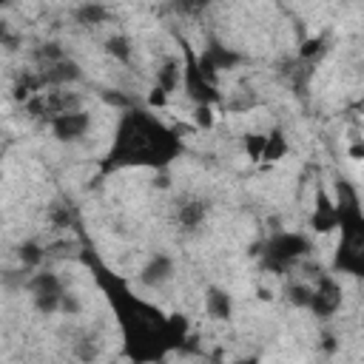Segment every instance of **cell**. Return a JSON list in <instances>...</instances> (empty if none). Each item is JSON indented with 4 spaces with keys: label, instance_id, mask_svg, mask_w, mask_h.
Instances as JSON below:
<instances>
[{
    "label": "cell",
    "instance_id": "52a82bcc",
    "mask_svg": "<svg viewBox=\"0 0 364 364\" xmlns=\"http://www.w3.org/2000/svg\"><path fill=\"white\" fill-rule=\"evenodd\" d=\"M341 284L333 273H321L316 276V282L310 284V299H307V307L316 318H333L338 310H341Z\"/></svg>",
    "mask_w": 364,
    "mask_h": 364
},
{
    "label": "cell",
    "instance_id": "83f0119b",
    "mask_svg": "<svg viewBox=\"0 0 364 364\" xmlns=\"http://www.w3.org/2000/svg\"><path fill=\"white\" fill-rule=\"evenodd\" d=\"M94 338H82L80 344H77V355L80 358H97V344H91Z\"/></svg>",
    "mask_w": 364,
    "mask_h": 364
},
{
    "label": "cell",
    "instance_id": "d6986e66",
    "mask_svg": "<svg viewBox=\"0 0 364 364\" xmlns=\"http://www.w3.org/2000/svg\"><path fill=\"white\" fill-rule=\"evenodd\" d=\"M105 54L114 57L117 63H131V57H134L131 37H125V34H111V37L105 40Z\"/></svg>",
    "mask_w": 364,
    "mask_h": 364
},
{
    "label": "cell",
    "instance_id": "30bf717a",
    "mask_svg": "<svg viewBox=\"0 0 364 364\" xmlns=\"http://www.w3.org/2000/svg\"><path fill=\"white\" fill-rule=\"evenodd\" d=\"M37 77L43 82V88H71L82 80V68L77 60H71L68 54L48 63V65H37Z\"/></svg>",
    "mask_w": 364,
    "mask_h": 364
},
{
    "label": "cell",
    "instance_id": "277c9868",
    "mask_svg": "<svg viewBox=\"0 0 364 364\" xmlns=\"http://www.w3.org/2000/svg\"><path fill=\"white\" fill-rule=\"evenodd\" d=\"M71 108H82V97L74 88H40L31 100H26L28 117L40 122H48L51 117L71 111Z\"/></svg>",
    "mask_w": 364,
    "mask_h": 364
},
{
    "label": "cell",
    "instance_id": "5b68a950",
    "mask_svg": "<svg viewBox=\"0 0 364 364\" xmlns=\"http://www.w3.org/2000/svg\"><path fill=\"white\" fill-rule=\"evenodd\" d=\"M26 290L31 296V304L37 313L43 316H54L60 313V304H63V296L68 293L63 279L54 273V270H37L31 279H26Z\"/></svg>",
    "mask_w": 364,
    "mask_h": 364
},
{
    "label": "cell",
    "instance_id": "7a4b0ae2",
    "mask_svg": "<svg viewBox=\"0 0 364 364\" xmlns=\"http://www.w3.org/2000/svg\"><path fill=\"white\" fill-rule=\"evenodd\" d=\"M185 151L182 134L162 122L151 108L128 105L122 108L111 145L100 162L102 173L125 171V168H148V171H168Z\"/></svg>",
    "mask_w": 364,
    "mask_h": 364
},
{
    "label": "cell",
    "instance_id": "2e32d148",
    "mask_svg": "<svg viewBox=\"0 0 364 364\" xmlns=\"http://www.w3.org/2000/svg\"><path fill=\"white\" fill-rule=\"evenodd\" d=\"M108 20H111L108 6H102V3H97V0H88V3H82V6L74 9V23L82 26V28H100V26H105Z\"/></svg>",
    "mask_w": 364,
    "mask_h": 364
},
{
    "label": "cell",
    "instance_id": "5bb4252c",
    "mask_svg": "<svg viewBox=\"0 0 364 364\" xmlns=\"http://www.w3.org/2000/svg\"><path fill=\"white\" fill-rule=\"evenodd\" d=\"M154 85H156L159 91H165L168 97H171L173 91H179V85H182V63H179L176 57H165V60L159 63V68H156Z\"/></svg>",
    "mask_w": 364,
    "mask_h": 364
},
{
    "label": "cell",
    "instance_id": "ffe728a7",
    "mask_svg": "<svg viewBox=\"0 0 364 364\" xmlns=\"http://www.w3.org/2000/svg\"><path fill=\"white\" fill-rule=\"evenodd\" d=\"M17 259H20L26 267H40V264H43V259H46V247H43L40 242L28 239V242L17 245Z\"/></svg>",
    "mask_w": 364,
    "mask_h": 364
},
{
    "label": "cell",
    "instance_id": "8fae6325",
    "mask_svg": "<svg viewBox=\"0 0 364 364\" xmlns=\"http://www.w3.org/2000/svg\"><path fill=\"white\" fill-rule=\"evenodd\" d=\"M242 60H245V57H242L239 51H233V48H228V46H222V43H210V46H205V51L196 57V65L202 68V74H205L208 80L216 82V74H219V71H230V68H236Z\"/></svg>",
    "mask_w": 364,
    "mask_h": 364
},
{
    "label": "cell",
    "instance_id": "ba28073f",
    "mask_svg": "<svg viewBox=\"0 0 364 364\" xmlns=\"http://www.w3.org/2000/svg\"><path fill=\"white\" fill-rule=\"evenodd\" d=\"M208 213H210V202L199 193H182L173 202V222L182 233L202 230V225L208 222Z\"/></svg>",
    "mask_w": 364,
    "mask_h": 364
},
{
    "label": "cell",
    "instance_id": "9c48e42d",
    "mask_svg": "<svg viewBox=\"0 0 364 364\" xmlns=\"http://www.w3.org/2000/svg\"><path fill=\"white\" fill-rule=\"evenodd\" d=\"M46 125H48V131L54 134L57 142H80L91 131V114L82 111V108H71V111H63V114L51 117Z\"/></svg>",
    "mask_w": 364,
    "mask_h": 364
},
{
    "label": "cell",
    "instance_id": "f1b7e54d",
    "mask_svg": "<svg viewBox=\"0 0 364 364\" xmlns=\"http://www.w3.org/2000/svg\"><path fill=\"white\" fill-rule=\"evenodd\" d=\"M3 43H9V28H6V23H0V46Z\"/></svg>",
    "mask_w": 364,
    "mask_h": 364
},
{
    "label": "cell",
    "instance_id": "e0dca14e",
    "mask_svg": "<svg viewBox=\"0 0 364 364\" xmlns=\"http://www.w3.org/2000/svg\"><path fill=\"white\" fill-rule=\"evenodd\" d=\"M205 313L210 318H216V321H228L233 316V299H230V293L222 290V287H208V293H205Z\"/></svg>",
    "mask_w": 364,
    "mask_h": 364
},
{
    "label": "cell",
    "instance_id": "3957f363",
    "mask_svg": "<svg viewBox=\"0 0 364 364\" xmlns=\"http://www.w3.org/2000/svg\"><path fill=\"white\" fill-rule=\"evenodd\" d=\"M310 253H313V242L304 233H296V230H276L259 247L262 267L270 270V273H279V276L299 267Z\"/></svg>",
    "mask_w": 364,
    "mask_h": 364
},
{
    "label": "cell",
    "instance_id": "ac0fdd59",
    "mask_svg": "<svg viewBox=\"0 0 364 364\" xmlns=\"http://www.w3.org/2000/svg\"><path fill=\"white\" fill-rule=\"evenodd\" d=\"M287 151H290V142H287L284 131H282V128H273L270 134H264V148H262V156H259V159H264V162H279L282 156H287Z\"/></svg>",
    "mask_w": 364,
    "mask_h": 364
},
{
    "label": "cell",
    "instance_id": "7c38bea8",
    "mask_svg": "<svg viewBox=\"0 0 364 364\" xmlns=\"http://www.w3.org/2000/svg\"><path fill=\"white\" fill-rule=\"evenodd\" d=\"M176 273V264L168 253H151L148 262L139 267V284L148 287V290H156V287H165Z\"/></svg>",
    "mask_w": 364,
    "mask_h": 364
},
{
    "label": "cell",
    "instance_id": "4316f807",
    "mask_svg": "<svg viewBox=\"0 0 364 364\" xmlns=\"http://www.w3.org/2000/svg\"><path fill=\"white\" fill-rule=\"evenodd\" d=\"M165 105H168V94L154 85L151 94H148V108H165Z\"/></svg>",
    "mask_w": 364,
    "mask_h": 364
},
{
    "label": "cell",
    "instance_id": "6da1fadb",
    "mask_svg": "<svg viewBox=\"0 0 364 364\" xmlns=\"http://www.w3.org/2000/svg\"><path fill=\"white\" fill-rule=\"evenodd\" d=\"M100 282L108 290V301H111L114 313L119 316L128 358H134V361H159L168 353L182 350V344L188 341V318L185 316H179V313L165 316L151 301L136 299L108 270H100Z\"/></svg>",
    "mask_w": 364,
    "mask_h": 364
},
{
    "label": "cell",
    "instance_id": "44dd1931",
    "mask_svg": "<svg viewBox=\"0 0 364 364\" xmlns=\"http://www.w3.org/2000/svg\"><path fill=\"white\" fill-rule=\"evenodd\" d=\"M173 3V11L182 14V17H199L213 0H171Z\"/></svg>",
    "mask_w": 364,
    "mask_h": 364
},
{
    "label": "cell",
    "instance_id": "d4e9b609",
    "mask_svg": "<svg viewBox=\"0 0 364 364\" xmlns=\"http://www.w3.org/2000/svg\"><path fill=\"white\" fill-rule=\"evenodd\" d=\"M262 148H264V134H247L245 136V151H247L250 159H259Z\"/></svg>",
    "mask_w": 364,
    "mask_h": 364
},
{
    "label": "cell",
    "instance_id": "4fadbf2b",
    "mask_svg": "<svg viewBox=\"0 0 364 364\" xmlns=\"http://www.w3.org/2000/svg\"><path fill=\"white\" fill-rule=\"evenodd\" d=\"M310 228L316 233H330L338 228V208L336 202L327 196V191H316V208H313V216H310Z\"/></svg>",
    "mask_w": 364,
    "mask_h": 364
},
{
    "label": "cell",
    "instance_id": "603a6c76",
    "mask_svg": "<svg viewBox=\"0 0 364 364\" xmlns=\"http://www.w3.org/2000/svg\"><path fill=\"white\" fill-rule=\"evenodd\" d=\"M324 43H327L324 37H313V40H307V43L299 48V60H307V63H310V60L321 57V54H324V48H327Z\"/></svg>",
    "mask_w": 364,
    "mask_h": 364
},
{
    "label": "cell",
    "instance_id": "484cf974",
    "mask_svg": "<svg viewBox=\"0 0 364 364\" xmlns=\"http://www.w3.org/2000/svg\"><path fill=\"white\" fill-rule=\"evenodd\" d=\"M82 310V304H80V299L74 296V293H65L63 296V304H60V313H68V316H77Z\"/></svg>",
    "mask_w": 364,
    "mask_h": 364
},
{
    "label": "cell",
    "instance_id": "8992f818",
    "mask_svg": "<svg viewBox=\"0 0 364 364\" xmlns=\"http://www.w3.org/2000/svg\"><path fill=\"white\" fill-rule=\"evenodd\" d=\"M179 88L185 91V97L193 105H216L222 100V94L216 91V82L202 74V68L196 65V57L191 51H185V60H182V85Z\"/></svg>",
    "mask_w": 364,
    "mask_h": 364
},
{
    "label": "cell",
    "instance_id": "cb8c5ba5",
    "mask_svg": "<svg viewBox=\"0 0 364 364\" xmlns=\"http://www.w3.org/2000/svg\"><path fill=\"white\" fill-rule=\"evenodd\" d=\"M196 128H213V105H193Z\"/></svg>",
    "mask_w": 364,
    "mask_h": 364
},
{
    "label": "cell",
    "instance_id": "9a60e30c",
    "mask_svg": "<svg viewBox=\"0 0 364 364\" xmlns=\"http://www.w3.org/2000/svg\"><path fill=\"white\" fill-rule=\"evenodd\" d=\"M46 216H48L51 228H57V230H68V228H77V225H80L77 205L68 202V199H54V202L48 205Z\"/></svg>",
    "mask_w": 364,
    "mask_h": 364
},
{
    "label": "cell",
    "instance_id": "7402d4cb",
    "mask_svg": "<svg viewBox=\"0 0 364 364\" xmlns=\"http://www.w3.org/2000/svg\"><path fill=\"white\" fill-rule=\"evenodd\" d=\"M284 293H287V301H290L293 307H307V299H310V284H304V282H290Z\"/></svg>",
    "mask_w": 364,
    "mask_h": 364
},
{
    "label": "cell",
    "instance_id": "f546056e",
    "mask_svg": "<svg viewBox=\"0 0 364 364\" xmlns=\"http://www.w3.org/2000/svg\"><path fill=\"white\" fill-rule=\"evenodd\" d=\"M6 3H9V0H0V6H6Z\"/></svg>",
    "mask_w": 364,
    "mask_h": 364
}]
</instances>
